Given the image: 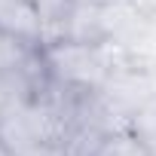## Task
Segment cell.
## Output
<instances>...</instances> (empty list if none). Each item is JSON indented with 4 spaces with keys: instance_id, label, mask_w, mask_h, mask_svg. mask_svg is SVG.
<instances>
[{
    "instance_id": "1",
    "label": "cell",
    "mask_w": 156,
    "mask_h": 156,
    "mask_svg": "<svg viewBox=\"0 0 156 156\" xmlns=\"http://www.w3.org/2000/svg\"><path fill=\"white\" fill-rule=\"evenodd\" d=\"M49 80L70 92H95L107 83L113 70L110 43H80V40H58L40 46Z\"/></svg>"
},
{
    "instance_id": "2",
    "label": "cell",
    "mask_w": 156,
    "mask_h": 156,
    "mask_svg": "<svg viewBox=\"0 0 156 156\" xmlns=\"http://www.w3.org/2000/svg\"><path fill=\"white\" fill-rule=\"evenodd\" d=\"M0 31L16 34L31 46H43V19L31 0H0Z\"/></svg>"
},
{
    "instance_id": "3",
    "label": "cell",
    "mask_w": 156,
    "mask_h": 156,
    "mask_svg": "<svg viewBox=\"0 0 156 156\" xmlns=\"http://www.w3.org/2000/svg\"><path fill=\"white\" fill-rule=\"evenodd\" d=\"M92 156H153V150L138 129H113L101 138Z\"/></svg>"
},
{
    "instance_id": "4",
    "label": "cell",
    "mask_w": 156,
    "mask_h": 156,
    "mask_svg": "<svg viewBox=\"0 0 156 156\" xmlns=\"http://www.w3.org/2000/svg\"><path fill=\"white\" fill-rule=\"evenodd\" d=\"M37 49H40V46H31V43H25V40L16 37V34L0 31V70H16V67H22Z\"/></svg>"
},
{
    "instance_id": "5",
    "label": "cell",
    "mask_w": 156,
    "mask_h": 156,
    "mask_svg": "<svg viewBox=\"0 0 156 156\" xmlns=\"http://www.w3.org/2000/svg\"><path fill=\"white\" fill-rule=\"evenodd\" d=\"M12 156H67L61 144H37V147H28L22 153H12Z\"/></svg>"
},
{
    "instance_id": "6",
    "label": "cell",
    "mask_w": 156,
    "mask_h": 156,
    "mask_svg": "<svg viewBox=\"0 0 156 156\" xmlns=\"http://www.w3.org/2000/svg\"><path fill=\"white\" fill-rule=\"evenodd\" d=\"M0 156H12V153H9V150H6L3 144H0Z\"/></svg>"
}]
</instances>
